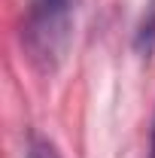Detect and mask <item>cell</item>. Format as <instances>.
I'll list each match as a JSON object with an SVG mask.
<instances>
[{
  "mask_svg": "<svg viewBox=\"0 0 155 158\" xmlns=\"http://www.w3.org/2000/svg\"><path fill=\"white\" fill-rule=\"evenodd\" d=\"M24 158H64V155L58 152V146H55L52 140H46V137H40V134H34V137L27 140Z\"/></svg>",
  "mask_w": 155,
  "mask_h": 158,
  "instance_id": "3957f363",
  "label": "cell"
},
{
  "mask_svg": "<svg viewBox=\"0 0 155 158\" xmlns=\"http://www.w3.org/2000/svg\"><path fill=\"white\" fill-rule=\"evenodd\" d=\"M146 158H155V116L149 125V146H146Z\"/></svg>",
  "mask_w": 155,
  "mask_h": 158,
  "instance_id": "277c9868",
  "label": "cell"
},
{
  "mask_svg": "<svg viewBox=\"0 0 155 158\" xmlns=\"http://www.w3.org/2000/svg\"><path fill=\"white\" fill-rule=\"evenodd\" d=\"M134 46L140 49V52H152L155 49V0H149L143 19H140V24H137Z\"/></svg>",
  "mask_w": 155,
  "mask_h": 158,
  "instance_id": "7a4b0ae2",
  "label": "cell"
},
{
  "mask_svg": "<svg viewBox=\"0 0 155 158\" xmlns=\"http://www.w3.org/2000/svg\"><path fill=\"white\" fill-rule=\"evenodd\" d=\"M76 0H31L21 21V46L40 73H55L73 37Z\"/></svg>",
  "mask_w": 155,
  "mask_h": 158,
  "instance_id": "6da1fadb",
  "label": "cell"
}]
</instances>
